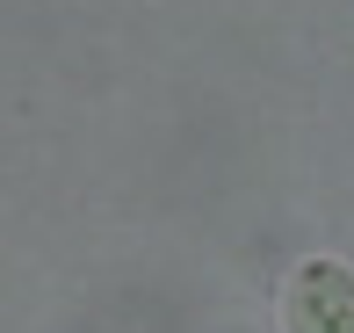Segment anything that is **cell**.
Instances as JSON below:
<instances>
[{
  "instance_id": "obj_1",
  "label": "cell",
  "mask_w": 354,
  "mask_h": 333,
  "mask_svg": "<svg viewBox=\"0 0 354 333\" xmlns=\"http://www.w3.org/2000/svg\"><path fill=\"white\" fill-rule=\"evenodd\" d=\"M282 333H354V268L304 261L282 290Z\"/></svg>"
}]
</instances>
